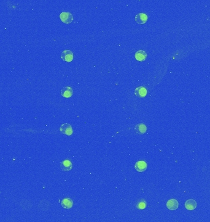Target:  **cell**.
Masks as SVG:
<instances>
[{"label":"cell","instance_id":"6da1fadb","mask_svg":"<svg viewBox=\"0 0 210 222\" xmlns=\"http://www.w3.org/2000/svg\"><path fill=\"white\" fill-rule=\"evenodd\" d=\"M60 19L62 22L66 24L70 23L73 20V16L71 13L68 12H63L60 14Z\"/></svg>","mask_w":210,"mask_h":222},{"label":"cell","instance_id":"7a4b0ae2","mask_svg":"<svg viewBox=\"0 0 210 222\" xmlns=\"http://www.w3.org/2000/svg\"><path fill=\"white\" fill-rule=\"evenodd\" d=\"M60 131L62 133L67 136H71L73 133L72 127L69 123H64V124H62L60 127Z\"/></svg>","mask_w":210,"mask_h":222},{"label":"cell","instance_id":"3957f363","mask_svg":"<svg viewBox=\"0 0 210 222\" xmlns=\"http://www.w3.org/2000/svg\"><path fill=\"white\" fill-rule=\"evenodd\" d=\"M61 58L64 61L70 62L73 60V53L70 50H65L61 54Z\"/></svg>","mask_w":210,"mask_h":222},{"label":"cell","instance_id":"277c9868","mask_svg":"<svg viewBox=\"0 0 210 222\" xmlns=\"http://www.w3.org/2000/svg\"><path fill=\"white\" fill-rule=\"evenodd\" d=\"M147 163L144 160L138 161L135 165V168L137 171L143 172L147 170Z\"/></svg>","mask_w":210,"mask_h":222},{"label":"cell","instance_id":"5b68a950","mask_svg":"<svg viewBox=\"0 0 210 222\" xmlns=\"http://www.w3.org/2000/svg\"><path fill=\"white\" fill-rule=\"evenodd\" d=\"M60 94L63 97H65V98L71 97L73 94V89L70 86L64 87L63 88H62L61 90Z\"/></svg>","mask_w":210,"mask_h":222},{"label":"cell","instance_id":"8992f818","mask_svg":"<svg viewBox=\"0 0 210 222\" xmlns=\"http://www.w3.org/2000/svg\"><path fill=\"white\" fill-rule=\"evenodd\" d=\"M147 55L146 52L144 50H139V51H137L135 55V59L140 62L144 61L147 59Z\"/></svg>","mask_w":210,"mask_h":222},{"label":"cell","instance_id":"52a82bcc","mask_svg":"<svg viewBox=\"0 0 210 222\" xmlns=\"http://www.w3.org/2000/svg\"><path fill=\"white\" fill-rule=\"evenodd\" d=\"M147 16L144 13H139L135 17V20L137 23L140 24H144L146 23L147 20Z\"/></svg>","mask_w":210,"mask_h":222},{"label":"cell","instance_id":"ba28073f","mask_svg":"<svg viewBox=\"0 0 210 222\" xmlns=\"http://www.w3.org/2000/svg\"><path fill=\"white\" fill-rule=\"evenodd\" d=\"M135 94L138 97H144L147 95V90L144 86H139L135 90Z\"/></svg>","mask_w":210,"mask_h":222},{"label":"cell","instance_id":"9c48e42d","mask_svg":"<svg viewBox=\"0 0 210 222\" xmlns=\"http://www.w3.org/2000/svg\"><path fill=\"white\" fill-rule=\"evenodd\" d=\"M60 167L63 171H68L73 168L72 162L69 160H65L60 164Z\"/></svg>","mask_w":210,"mask_h":222},{"label":"cell","instance_id":"30bf717a","mask_svg":"<svg viewBox=\"0 0 210 222\" xmlns=\"http://www.w3.org/2000/svg\"><path fill=\"white\" fill-rule=\"evenodd\" d=\"M167 207L170 210H174L178 208L179 203L178 201L174 199H170L167 203Z\"/></svg>","mask_w":210,"mask_h":222},{"label":"cell","instance_id":"8fae6325","mask_svg":"<svg viewBox=\"0 0 210 222\" xmlns=\"http://www.w3.org/2000/svg\"><path fill=\"white\" fill-rule=\"evenodd\" d=\"M61 206L65 209H69L73 206V202L71 199L65 198L62 200Z\"/></svg>","mask_w":210,"mask_h":222},{"label":"cell","instance_id":"7c38bea8","mask_svg":"<svg viewBox=\"0 0 210 222\" xmlns=\"http://www.w3.org/2000/svg\"><path fill=\"white\" fill-rule=\"evenodd\" d=\"M135 131L138 134H144L147 131V127L144 123H139L135 126Z\"/></svg>","mask_w":210,"mask_h":222},{"label":"cell","instance_id":"4fadbf2b","mask_svg":"<svg viewBox=\"0 0 210 222\" xmlns=\"http://www.w3.org/2000/svg\"><path fill=\"white\" fill-rule=\"evenodd\" d=\"M185 207L187 210H193L197 207V203L194 199H189L185 203Z\"/></svg>","mask_w":210,"mask_h":222},{"label":"cell","instance_id":"5bb4252c","mask_svg":"<svg viewBox=\"0 0 210 222\" xmlns=\"http://www.w3.org/2000/svg\"><path fill=\"white\" fill-rule=\"evenodd\" d=\"M147 203L144 199H141L138 201V203L137 204V207L140 210L144 209L146 207Z\"/></svg>","mask_w":210,"mask_h":222}]
</instances>
